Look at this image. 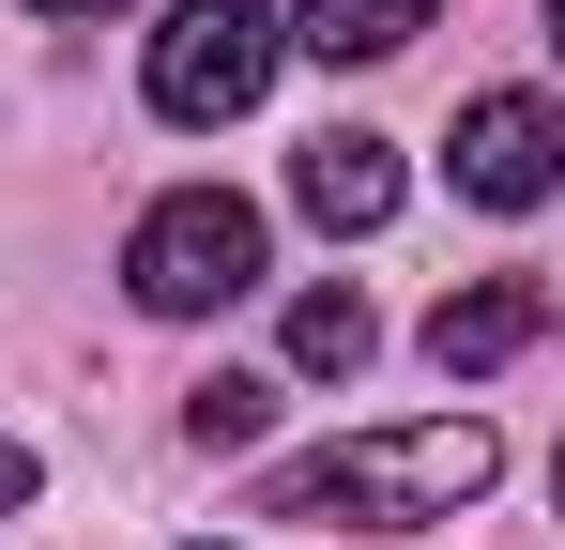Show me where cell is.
Returning a JSON list of instances; mask_svg holds the SVG:
<instances>
[{
    "label": "cell",
    "instance_id": "cell-12",
    "mask_svg": "<svg viewBox=\"0 0 565 550\" xmlns=\"http://www.w3.org/2000/svg\"><path fill=\"white\" fill-rule=\"evenodd\" d=\"M551 46H565V0H551Z\"/></svg>",
    "mask_w": 565,
    "mask_h": 550
},
{
    "label": "cell",
    "instance_id": "cell-9",
    "mask_svg": "<svg viewBox=\"0 0 565 550\" xmlns=\"http://www.w3.org/2000/svg\"><path fill=\"white\" fill-rule=\"evenodd\" d=\"M260 429H276V382H260V367H214V382L184 398V444L199 458H245Z\"/></svg>",
    "mask_w": 565,
    "mask_h": 550
},
{
    "label": "cell",
    "instance_id": "cell-5",
    "mask_svg": "<svg viewBox=\"0 0 565 550\" xmlns=\"http://www.w3.org/2000/svg\"><path fill=\"white\" fill-rule=\"evenodd\" d=\"M535 337H551V290H535V275H473V290L428 306V367H444V382H489V367H520Z\"/></svg>",
    "mask_w": 565,
    "mask_h": 550
},
{
    "label": "cell",
    "instance_id": "cell-1",
    "mask_svg": "<svg viewBox=\"0 0 565 550\" xmlns=\"http://www.w3.org/2000/svg\"><path fill=\"white\" fill-rule=\"evenodd\" d=\"M504 444L473 413H428V429H352L321 458H276L260 474V520H337V536H413V520H459L489 505Z\"/></svg>",
    "mask_w": 565,
    "mask_h": 550
},
{
    "label": "cell",
    "instance_id": "cell-3",
    "mask_svg": "<svg viewBox=\"0 0 565 550\" xmlns=\"http://www.w3.org/2000/svg\"><path fill=\"white\" fill-rule=\"evenodd\" d=\"M276 15L260 0H169V31H153V123H245L260 77H276Z\"/></svg>",
    "mask_w": 565,
    "mask_h": 550
},
{
    "label": "cell",
    "instance_id": "cell-4",
    "mask_svg": "<svg viewBox=\"0 0 565 550\" xmlns=\"http://www.w3.org/2000/svg\"><path fill=\"white\" fill-rule=\"evenodd\" d=\"M444 169H459L473 214H535V199L565 183V107H551V92H473Z\"/></svg>",
    "mask_w": 565,
    "mask_h": 550
},
{
    "label": "cell",
    "instance_id": "cell-2",
    "mask_svg": "<svg viewBox=\"0 0 565 550\" xmlns=\"http://www.w3.org/2000/svg\"><path fill=\"white\" fill-rule=\"evenodd\" d=\"M122 290H138L153 321H214V306H245V290H260V199H230V183L153 199L138 245H122Z\"/></svg>",
    "mask_w": 565,
    "mask_h": 550
},
{
    "label": "cell",
    "instance_id": "cell-14",
    "mask_svg": "<svg viewBox=\"0 0 565 550\" xmlns=\"http://www.w3.org/2000/svg\"><path fill=\"white\" fill-rule=\"evenodd\" d=\"M551 337H565V321H551Z\"/></svg>",
    "mask_w": 565,
    "mask_h": 550
},
{
    "label": "cell",
    "instance_id": "cell-11",
    "mask_svg": "<svg viewBox=\"0 0 565 550\" xmlns=\"http://www.w3.org/2000/svg\"><path fill=\"white\" fill-rule=\"evenodd\" d=\"M46 15H107V0H46Z\"/></svg>",
    "mask_w": 565,
    "mask_h": 550
},
{
    "label": "cell",
    "instance_id": "cell-13",
    "mask_svg": "<svg viewBox=\"0 0 565 550\" xmlns=\"http://www.w3.org/2000/svg\"><path fill=\"white\" fill-rule=\"evenodd\" d=\"M551 505H565V474H551Z\"/></svg>",
    "mask_w": 565,
    "mask_h": 550
},
{
    "label": "cell",
    "instance_id": "cell-6",
    "mask_svg": "<svg viewBox=\"0 0 565 550\" xmlns=\"http://www.w3.org/2000/svg\"><path fill=\"white\" fill-rule=\"evenodd\" d=\"M290 199H306V230H382L397 214V138H367V123L306 138L290 154Z\"/></svg>",
    "mask_w": 565,
    "mask_h": 550
},
{
    "label": "cell",
    "instance_id": "cell-10",
    "mask_svg": "<svg viewBox=\"0 0 565 550\" xmlns=\"http://www.w3.org/2000/svg\"><path fill=\"white\" fill-rule=\"evenodd\" d=\"M15 505H31V444H0V520H15Z\"/></svg>",
    "mask_w": 565,
    "mask_h": 550
},
{
    "label": "cell",
    "instance_id": "cell-7",
    "mask_svg": "<svg viewBox=\"0 0 565 550\" xmlns=\"http://www.w3.org/2000/svg\"><path fill=\"white\" fill-rule=\"evenodd\" d=\"M428 15H444V0H306V15H290V46H306V62H397Z\"/></svg>",
    "mask_w": 565,
    "mask_h": 550
},
{
    "label": "cell",
    "instance_id": "cell-8",
    "mask_svg": "<svg viewBox=\"0 0 565 550\" xmlns=\"http://www.w3.org/2000/svg\"><path fill=\"white\" fill-rule=\"evenodd\" d=\"M367 352H382V321H367V290H352V275L290 306V367H306V382H352Z\"/></svg>",
    "mask_w": 565,
    "mask_h": 550
}]
</instances>
